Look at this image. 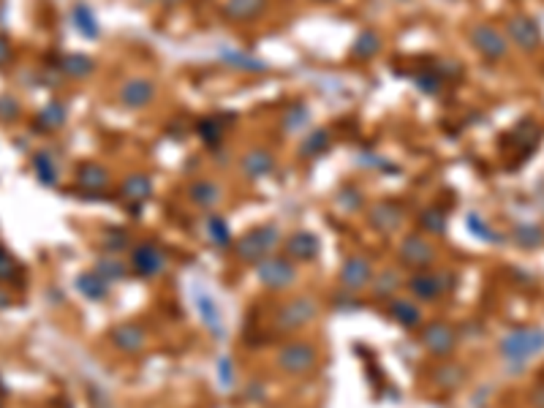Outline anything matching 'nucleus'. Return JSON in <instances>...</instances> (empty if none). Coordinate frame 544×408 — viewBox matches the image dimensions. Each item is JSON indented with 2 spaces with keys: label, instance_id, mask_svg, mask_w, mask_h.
Here are the masks:
<instances>
[{
  "label": "nucleus",
  "instance_id": "b1692460",
  "mask_svg": "<svg viewBox=\"0 0 544 408\" xmlns=\"http://www.w3.org/2000/svg\"><path fill=\"white\" fill-rule=\"evenodd\" d=\"M221 60L231 66V68H243V71H264L267 63L253 58L251 52H240V49H221Z\"/></svg>",
  "mask_w": 544,
  "mask_h": 408
},
{
  "label": "nucleus",
  "instance_id": "ddd939ff",
  "mask_svg": "<svg viewBox=\"0 0 544 408\" xmlns=\"http://www.w3.org/2000/svg\"><path fill=\"white\" fill-rule=\"evenodd\" d=\"M153 196V183L147 175H129L120 183V199L131 207H139Z\"/></svg>",
  "mask_w": 544,
  "mask_h": 408
},
{
  "label": "nucleus",
  "instance_id": "20e7f679",
  "mask_svg": "<svg viewBox=\"0 0 544 408\" xmlns=\"http://www.w3.org/2000/svg\"><path fill=\"white\" fill-rule=\"evenodd\" d=\"M278 364L291 376H302L316 364V349L311 343H302V340L288 343V346L278 351Z\"/></svg>",
  "mask_w": 544,
  "mask_h": 408
},
{
  "label": "nucleus",
  "instance_id": "393cba45",
  "mask_svg": "<svg viewBox=\"0 0 544 408\" xmlns=\"http://www.w3.org/2000/svg\"><path fill=\"white\" fill-rule=\"evenodd\" d=\"M60 68H63V73H66V76H76V79H85V76H90V73H93V68H96V63L87 58V55L71 52V55H63V60H60Z\"/></svg>",
  "mask_w": 544,
  "mask_h": 408
},
{
  "label": "nucleus",
  "instance_id": "a878e982",
  "mask_svg": "<svg viewBox=\"0 0 544 408\" xmlns=\"http://www.w3.org/2000/svg\"><path fill=\"white\" fill-rule=\"evenodd\" d=\"M76 289L85 294L87 300H104L106 297V280L99 272H85L76 277Z\"/></svg>",
  "mask_w": 544,
  "mask_h": 408
},
{
  "label": "nucleus",
  "instance_id": "f704fd0d",
  "mask_svg": "<svg viewBox=\"0 0 544 408\" xmlns=\"http://www.w3.org/2000/svg\"><path fill=\"white\" fill-rule=\"evenodd\" d=\"M207 234L213 237L218 245H226V243H229V226L223 223V218H210L207 220Z\"/></svg>",
  "mask_w": 544,
  "mask_h": 408
},
{
  "label": "nucleus",
  "instance_id": "9b49d317",
  "mask_svg": "<svg viewBox=\"0 0 544 408\" xmlns=\"http://www.w3.org/2000/svg\"><path fill=\"white\" fill-rule=\"evenodd\" d=\"M422 343H425L428 351L444 357V354H449V351L455 349V332H452V327H446L441 321H433V324L425 327V332H422Z\"/></svg>",
  "mask_w": 544,
  "mask_h": 408
},
{
  "label": "nucleus",
  "instance_id": "4be33fe9",
  "mask_svg": "<svg viewBox=\"0 0 544 408\" xmlns=\"http://www.w3.org/2000/svg\"><path fill=\"white\" fill-rule=\"evenodd\" d=\"M196 307H199V313H201V319H204V324L213 330L215 335L221 337V332H223V319H221V313H218V305H215L213 297L199 289V292H196Z\"/></svg>",
  "mask_w": 544,
  "mask_h": 408
},
{
  "label": "nucleus",
  "instance_id": "ea45409f",
  "mask_svg": "<svg viewBox=\"0 0 544 408\" xmlns=\"http://www.w3.org/2000/svg\"><path fill=\"white\" fill-rule=\"evenodd\" d=\"M96 272H99L104 280H117V277H123V267L117 262H99V267H96Z\"/></svg>",
  "mask_w": 544,
  "mask_h": 408
},
{
  "label": "nucleus",
  "instance_id": "58836bf2",
  "mask_svg": "<svg viewBox=\"0 0 544 408\" xmlns=\"http://www.w3.org/2000/svg\"><path fill=\"white\" fill-rule=\"evenodd\" d=\"M338 204H341L343 210H357L359 204H362V193L354 188H343L338 193Z\"/></svg>",
  "mask_w": 544,
  "mask_h": 408
},
{
  "label": "nucleus",
  "instance_id": "9d476101",
  "mask_svg": "<svg viewBox=\"0 0 544 408\" xmlns=\"http://www.w3.org/2000/svg\"><path fill=\"white\" fill-rule=\"evenodd\" d=\"M401 256L408 267H428L433 262V245L422 234H408L401 243Z\"/></svg>",
  "mask_w": 544,
  "mask_h": 408
},
{
  "label": "nucleus",
  "instance_id": "4c0bfd02",
  "mask_svg": "<svg viewBox=\"0 0 544 408\" xmlns=\"http://www.w3.org/2000/svg\"><path fill=\"white\" fill-rule=\"evenodd\" d=\"M16 115H19V101L11 96H0V120L9 123V120H16Z\"/></svg>",
  "mask_w": 544,
  "mask_h": 408
},
{
  "label": "nucleus",
  "instance_id": "e433bc0d",
  "mask_svg": "<svg viewBox=\"0 0 544 408\" xmlns=\"http://www.w3.org/2000/svg\"><path fill=\"white\" fill-rule=\"evenodd\" d=\"M416 88L425 93H438L441 90V73L425 71V76H416Z\"/></svg>",
  "mask_w": 544,
  "mask_h": 408
},
{
  "label": "nucleus",
  "instance_id": "37998d69",
  "mask_svg": "<svg viewBox=\"0 0 544 408\" xmlns=\"http://www.w3.org/2000/svg\"><path fill=\"white\" fill-rule=\"evenodd\" d=\"M16 275V267L11 262V256L0 248V280H11Z\"/></svg>",
  "mask_w": 544,
  "mask_h": 408
},
{
  "label": "nucleus",
  "instance_id": "6e6552de",
  "mask_svg": "<svg viewBox=\"0 0 544 408\" xmlns=\"http://www.w3.org/2000/svg\"><path fill=\"white\" fill-rule=\"evenodd\" d=\"M506 30H509L512 41H515L520 49H536L539 41H542V30H539V25L525 14L512 16L509 25H506Z\"/></svg>",
  "mask_w": 544,
  "mask_h": 408
},
{
  "label": "nucleus",
  "instance_id": "f257e3e1",
  "mask_svg": "<svg viewBox=\"0 0 544 408\" xmlns=\"http://www.w3.org/2000/svg\"><path fill=\"white\" fill-rule=\"evenodd\" d=\"M539 351H544V330H515L501 340V354L509 362H525Z\"/></svg>",
  "mask_w": 544,
  "mask_h": 408
},
{
  "label": "nucleus",
  "instance_id": "a18cd8bd",
  "mask_svg": "<svg viewBox=\"0 0 544 408\" xmlns=\"http://www.w3.org/2000/svg\"><path fill=\"white\" fill-rule=\"evenodd\" d=\"M533 406H536V408H544V387H539V389L533 392Z\"/></svg>",
  "mask_w": 544,
  "mask_h": 408
},
{
  "label": "nucleus",
  "instance_id": "f03ea898",
  "mask_svg": "<svg viewBox=\"0 0 544 408\" xmlns=\"http://www.w3.org/2000/svg\"><path fill=\"white\" fill-rule=\"evenodd\" d=\"M278 229L275 226H258L253 232H248L237 243V253L243 256L245 262H261L272 253V248L278 245Z\"/></svg>",
  "mask_w": 544,
  "mask_h": 408
},
{
  "label": "nucleus",
  "instance_id": "423d86ee",
  "mask_svg": "<svg viewBox=\"0 0 544 408\" xmlns=\"http://www.w3.org/2000/svg\"><path fill=\"white\" fill-rule=\"evenodd\" d=\"M471 44L476 46V52L487 60H501L506 58V39H503L501 33L495 28H490V25H476L471 30Z\"/></svg>",
  "mask_w": 544,
  "mask_h": 408
},
{
  "label": "nucleus",
  "instance_id": "79ce46f5",
  "mask_svg": "<svg viewBox=\"0 0 544 408\" xmlns=\"http://www.w3.org/2000/svg\"><path fill=\"white\" fill-rule=\"evenodd\" d=\"M104 245H106V250H123V245H129V234L126 232H106Z\"/></svg>",
  "mask_w": 544,
  "mask_h": 408
},
{
  "label": "nucleus",
  "instance_id": "5701e85b",
  "mask_svg": "<svg viewBox=\"0 0 544 408\" xmlns=\"http://www.w3.org/2000/svg\"><path fill=\"white\" fill-rule=\"evenodd\" d=\"M316 253H318V240L308 232H297L288 240V256L300 259V262H311Z\"/></svg>",
  "mask_w": 544,
  "mask_h": 408
},
{
  "label": "nucleus",
  "instance_id": "72a5a7b5",
  "mask_svg": "<svg viewBox=\"0 0 544 408\" xmlns=\"http://www.w3.org/2000/svg\"><path fill=\"white\" fill-rule=\"evenodd\" d=\"M422 226H425L428 232H433V234L444 232V226H446L444 210H441V207H428V210L422 213Z\"/></svg>",
  "mask_w": 544,
  "mask_h": 408
},
{
  "label": "nucleus",
  "instance_id": "473e14b6",
  "mask_svg": "<svg viewBox=\"0 0 544 408\" xmlns=\"http://www.w3.org/2000/svg\"><path fill=\"white\" fill-rule=\"evenodd\" d=\"M515 240L523 248H539L544 243V232L539 226H530V223H520L515 229Z\"/></svg>",
  "mask_w": 544,
  "mask_h": 408
},
{
  "label": "nucleus",
  "instance_id": "4468645a",
  "mask_svg": "<svg viewBox=\"0 0 544 408\" xmlns=\"http://www.w3.org/2000/svg\"><path fill=\"white\" fill-rule=\"evenodd\" d=\"M408 289L414 292L416 300H425V302H433V300H438V297L446 292L444 277L433 275V272H425V270H422V272H416V275L411 277Z\"/></svg>",
  "mask_w": 544,
  "mask_h": 408
},
{
  "label": "nucleus",
  "instance_id": "dca6fc26",
  "mask_svg": "<svg viewBox=\"0 0 544 408\" xmlns=\"http://www.w3.org/2000/svg\"><path fill=\"white\" fill-rule=\"evenodd\" d=\"M371 275H373L371 262H368L365 256L346 259L343 270H341V280H343V286H348V289H362V286L371 280Z\"/></svg>",
  "mask_w": 544,
  "mask_h": 408
},
{
  "label": "nucleus",
  "instance_id": "a211bd4d",
  "mask_svg": "<svg viewBox=\"0 0 544 408\" xmlns=\"http://www.w3.org/2000/svg\"><path fill=\"white\" fill-rule=\"evenodd\" d=\"M371 223L376 229H384V232H395V229H401L403 223V210L398 204L392 202H384V204H376L371 213Z\"/></svg>",
  "mask_w": 544,
  "mask_h": 408
},
{
  "label": "nucleus",
  "instance_id": "a19ab883",
  "mask_svg": "<svg viewBox=\"0 0 544 408\" xmlns=\"http://www.w3.org/2000/svg\"><path fill=\"white\" fill-rule=\"evenodd\" d=\"M468 229H471L476 237H482V240H498V237L490 232V229H485V223H482V218H479L476 213H471V215H468Z\"/></svg>",
  "mask_w": 544,
  "mask_h": 408
},
{
  "label": "nucleus",
  "instance_id": "aec40b11",
  "mask_svg": "<svg viewBox=\"0 0 544 408\" xmlns=\"http://www.w3.org/2000/svg\"><path fill=\"white\" fill-rule=\"evenodd\" d=\"M71 19H74V25H76V30H79L85 39H90V41H96V39L101 36L99 19H96V14L87 9L85 3H76V6H74Z\"/></svg>",
  "mask_w": 544,
  "mask_h": 408
},
{
  "label": "nucleus",
  "instance_id": "1a4fd4ad",
  "mask_svg": "<svg viewBox=\"0 0 544 408\" xmlns=\"http://www.w3.org/2000/svg\"><path fill=\"white\" fill-rule=\"evenodd\" d=\"M131 264H134V270H136L142 277H153L163 270L166 259H163V253H161L158 245H153V243H142V245L134 248Z\"/></svg>",
  "mask_w": 544,
  "mask_h": 408
},
{
  "label": "nucleus",
  "instance_id": "f3484780",
  "mask_svg": "<svg viewBox=\"0 0 544 408\" xmlns=\"http://www.w3.org/2000/svg\"><path fill=\"white\" fill-rule=\"evenodd\" d=\"M267 0H226L223 3V16L231 22H248L256 19L258 14H264Z\"/></svg>",
  "mask_w": 544,
  "mask_h": 408
},
{
  "label": "nucleus",
  "instance_id": "6ab92c4d",
  "mask_svg": "<svg viewBox=\"0 0 544 408\" xmlns=\"http://www.w3.org/2000/svg\"><path fill=\"white\" fill-rule=\"evenodd\" d=\"M188 199L196 204V207H215V204L221 202V188H218V183L213 180H193L191 185H188Z\"/></svg>",
  "mask_w": 544,
  "mask_h": 408
},
{
  "label": "nucleus",
  "instance_id": "7ed1b4c3",
  "mask_svg": "<svg viewBox=\"0 0 544 408\" xmlns=\"http://www.w3.org/2000/svg\"><path fill=\"white\" fill-rule=\"evenodd\" d=\"M156 82L147 76H131L126 79L120 90H117V101L123 103L126 109H144L156 101Z\"/></svg>",
  "mask_w": 544,
  "mask_h": 408
},
{
  "label": "nucleus",
  "instance_id": "2f4dec72",
  "mask_svg": "<svg viewBox=\"0 0 544 408\" xmlns=\"http://www.w3.org/2000/svg\"><path fill=\"white\" fill-rule=\"evenodd\" d=\"M223 128H226V120L221 115L215 117H207V120H201L199 126H196V131L204 142H210V145H218L221 142V136H223Z\"/></svg>",
  "mask_w": 544,
  "mask_h": 408
},
{
  "label": "nucleus",
  "instance_id": "c03bdc74",
  "mask_svg": "<svg viewBox=\"0 0 544 408\" xmlns=\"http://www.w3.org/2000/svg\"><path fill=\"white\" fill-rule=\"evenodd\" d=\"M9 55H11V46H9V41H6L3 36H0V63L9 58Z\"/></svg>",
  "mask_w": 544,
  "mask_h": 408
},
{
  "label": "nucleus",
  "instance_id": "c756f323",
  "mask_svg": "<svg viewBox=\"0 0 544 408\" xmlns=\"http://www.w3.org/2000/svg\"><path fill=\"white\" fill-rule=\"evenodd\" d=\"M376 52H381V36L376 30H362L359 39L354 41V55L362 60L376 58Z\"/></svg>",
  "mask_w": 544,
  "mask_h": 408
},
{
  "label": "nucleus",
  "instance_id": "412c9836",
  "mask_svg": "<svg viewBox=\"0 0 544 408\" xmlns=\"http://www.w3.org/2000/svg\"><path fill=\"white\" fill-rule=\"evenodd\" d=\"M112 340H115L117 349L139 351L144 346V330L136 327V324H123V327H117L115 332H112Z\"/></svg>",
  "mask_w": 544,
  "mask_h": 408
},
{
  "label": "nucleus",
  "instance_id": "39448f33",
  "mask_svg": "<svg viewBox=\"0 0 544 408\" xmlns=\"http://www.w3.org/2000/svg\"><path fill=\"white\" fill-rule=\"evenodd\" d=\"M256 275L264 286H270V289H283V286H288V283L294 280L297 270H294V264L288 262V259H275V256L270 259V256H267V259L258 262Z\"/></svg>",
  "mask_w": 544,
  "mask_h": 408
},
{
  "label": "nucleus",
  "instance_id": "bb28decb",
  "mask_svg": "<svg viewBox=\"0 0 544 408\" xmlns=\"http://www.w3.org/2000/svg\"><path fill=\"white\" fill-rule=\"evenodd\" d=\"M389 313H392V319L403 324L406 330L408 327H416L419 321H422V313H419V307L411 305V302H406V300H395L392 305H389Z\"/></svg>",
  "mask_w": 544,
  "mask_h": 408
},
{
  "label": "nucleus",
  "instance_id": "f8f14e48",
  "mask_svg": "<svg viewBox=\"0 0 544 408\" xmlns=\"http://www.w3.org/2000/svg\"><path fill=\"white\" fill-rule=\"evenodd\" d=\"M76 185L87 193H104L109 188V172L96 163V160H85L79 169H76Z\"/></svg>",
  "mask_w": 544,
  "mask_h": 408
},
{
  "label": "nucleus",
  "instance_id": "2eb2a0df",
  "mask_svg": "<svg viewBox=\"0 0 544 408\" xmlns=\"http://www.w3.org/2000/svg\"><path fill=\"white\" fill-rule=\"evenodd\" d=\"M272 169H275V155H272L270 150H264V147H256V150H251V153L243 155V175L251 177V180L267 177Z\"/></svg>",
  "mask_w": 544,
  "mask_h": 408
},
{
  "label": "nucleus",
  "instance_id": "0eeeda50",
  "mask_svg": "<svg viewBox=\"0 0 544 408\" xmlns=\"http://www.w3.org/2000/svg\"><path fill=\"white\" fill-rule=\"evenodd\" d=\"M316 310H318V307H316L313 300L297 297V300H291V302H286V305L278 310V324H281L283 330H297V327L316 319Z\"/></svg>",
  "mask_w": 544,
  "mask_h": 408
},
{
  "label": "nucleus",
  "instance_id": "7c9ffc66",
  "mask_svg": "<svg viewBox=\"0 0 544 408\" xmlns=\"http://www.w3.org/2000/svg\"><path fill=\"white\" fill-rule=\"evenodd\" d=\"M327 147H330V131L318 128V131L308 133V139H302L300 153L305 155V158H316V155L327 153Z\"/></svg>",
  "mask_w": 544,
  "mask_h": 408
},
{
  "label": "nucleus",
  "instance_id": "c9c22d12",
  "mask_svg": "<svg viewBox=\"0 0 544 408\" xmlns=\"http://www.w3.org/2000/svg\"><path fill=\"white\" fill-rule=\"evenodd\" d=\"M305 123H308V109H305L302 103H297L294 109H288V115H286V128L288 131H300Z\"/></svg>",
  "mask_w": 544,
  "mask_h": 408
},
{
  "label": "nucleus",
  "instance_id": "c85d7f7f",
  "mask_svg": "<svg viewBox=\"0 0 544 408\" xmlns=\"http://www.w3.org/2000/svg\"><path fill=\"white\" fill-rule=\"evenodd\" d=\"M33 172L44 185H58V169H55V160L49 158V153H36L33 155Z\"/></svg>",
  "mask_w": 544,
  "mask_h": 408
},
{
  "label": "nucleus",
  "instance_id": "cd10ccee",
  "mask_svg": "<svg viewBox=\"0 0 544 408\" xmlns=\"http://www.w3.org/2000/svg\"><path fill=\"white\" fill-rule=\"evenodd\" d=\"M66 117H69V112H66V103L63 101H49L41 109V115H39V126H41V128H49V131H55V128H60V126L66 123Z\"/></svg>",
  "mask_w": 544,
  "mask_h": 408
},
{
  "label": "nucleus",
  "instance_id": "49530a36",
  "mask_svg": "<svg viewBox=\"0 0 544 408\" xmlns=\"http://www.w3.org/2000/svg\"><path fill=\"white\" fill-rule=\"evenodd\" d=\"M6 305H9V294L0 289V307H6Z\"/></svg>",
  "mask_w": 544,
  "mask_h": 408
}]
</instances>
